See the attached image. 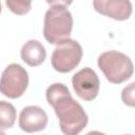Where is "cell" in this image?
I'll return each instance as SVG.
<instances>
[{
	"label": "cell",
	"mask_w": 135,
	"mask_h": 135,
	"mask_svg": "<svg viewBox=\"0 0 135 135\" xmlns=\"http://www.w3.org/2000/svg\"><path fill=\"white\" fill-rule=\"evenodd\" d=\"M46 100L54 108L62 133L77 135L86 127L89 120L86 113L64 84H51L46 89Z\"/></svg>",
	"instance_id": "1"
},
{
	"label": "cell",
	"mask_w": 135,
	"mask_h": 135,
	"mask_svg": "<svg viewBox=\"0 0 135 135\" xmlns=\"http://www.w3.org/2000/svg\"><path fill=\"white\" fill-rule=\"evenodd\" d=\"M73 30V17L63 5L51 6L44 16L43 36L52 44H58L68 39Z\"/></svg>",
	"instance_id": "2"
},
{
	"label": "cell",
	"mask_w": 135,
	"mask_h": 135,
	"mask_svg": "<svg viewBox=\"0 0 135 135\" xmlns=\"http://www.w3.org/2000/svg\"><path fill=\"white\" fill-rule=\"evenodd\" d=\"M97 64L105 78L115 84L122 83L131 78L134 71L132 60L126 54L117 51L102 53L98 57Z\"/></svg>",
	"instance_id": "3"
},
{
	"label": "cell",
	"mask_w": 135,
	"mask_h": 135,
	"mask_svg": "<svg viewBox=\"0 0 135 135\" xmlns=\"http://www.w3.org/2000/svg\"><path fill=\"white\" fill-rule=\"evenodd\" d=\"M81 45L73 39H65L57 44L52 54V66L59 73H69L74 70L82 58Z\"/></svg>",
	"instance_id": "4"
},
{
	"label": "cell",
	"mask_w": 135,
	"mask_h": 135,
	"mask_svg": "<svg viewBox=\"0 0 135 135\" xmlns=\"http://www.w3.org/2000/svg\"><path fill=\"white\" fill-rule=\"evenodd\" d=\"M28 85L27 72L17 63L7 65L0 78V93L4 96L16 99L23 95Z\"/></svg>",
	"instance_id": "5"
},
{
	"label": "cell",
	"mask_w": 135,
	"mask_h": 135,
	"mask_svg": "<svg viewBox=\"0 0 135 135\" xmlns=\"http://www.w3.org/2000/svg\"><path fill=\"white\" fill-rule=\"evenodd\" d=\"M72 84L77 96L84 101H92L99 92V78L94 70L84 68L72 77Z\"/></svg>",
	"instance_id": "6"
},
{
	"label": "cell",
	"mask_w": 135,
	"mask_h": 135,
	"mask_svg": "<svg viewBox=\"0 0 135 135\" xmlns=\"http://www.w3.org/2000/svg\"><path fill=\"white\" fill-rule=\"evenodd\" d=\"M93 5L96 12L115 20H127L132 14L130 0H94Z\"/></svg>",
	"instance_id": "7"
},
{
	"label": "cell",
	"mask_w": 135,
	"mask_h": 135,
	"mask_svg": "<svg viewBox=\"0 0 135 135\" xmlns=\"http://www.w3.org/2000/svg\"><path fill=\"white\" fill-rule=\"evenodd\" d=\"M47 115L44 110L37 105H28L21 110L19 115V127L27 133L38 132L45 129Z\"/></svg>",
	"instance_id": "8"
},
{
	"label": "cell",
	"mask_w": 135,
	"mask_h": 135,
	"mask_svg": "<svg viewBox=\"0 0 135 135\" xmlns=\"http://www.w3.org/2000/svg\"><path fill=\"white\" fill-rule=\"evenodd\" d=\"M20 55L21 59L30 66H38L45 60L46 51L38 40H28L23 44Z\"/></svg>",
	"instance_id": "9"
},
{
	"label": "cell",
	"mask_w": 135,
	"mask_h": 135,
	"mask_svg": "<svg viewBox=\"0 0 135 135\" xmlns=\"http://www.w3.org/2000/svg\"><path fill=\"white\" fill-rule=\"evenodd\" d=\"M16 120L15 107L6 101L0 100V130H6L14 126Z\"/></svg>",
	"instance_id": "10"
},
{
	"label": "cell",
	"mask_w": 135,
	"mask_h": 135,
	"mask_svg": "<svg viewBox=\"0 0 135 135\" xmlns=\"http://www.w3.org/2000/svg\"><path fill=\"white\" fill-rule=\"evenodd\" d=\"M6 6L16 15L27 14L32 8V0H5Z\"/></svg>",
	"instance_id": "11"
},
{
	"label": "cell",
	"mask_w": 135,
	"mask_h": 135,
	"mask_svg": "<svg viewBox=\"0 0 135 135\" xmlns=\"http://www.w3.org/2000/svg\"><path fill=\"white\" fill-rule=\"evenodd\" d=\"M134 82H131L128 86H126L122 90L121 93V99L123 101L124 104L130 105V107H134Z\"/></svg>",
	"instance_id": "12"
},
{
	"label": "cell",
	"mask_w": 135,
	"mask_h": 135,
	"mask_svg": "<svg viewBox=\"0 0 135 135\" xmlns=\"http://www.w3.org/2000/svg\"><path fill=\"white\" fill-rule=\"evenodd\" d=\"M47 4H50L51 6L53 5H63V6H69L73 0H45Z\"/></svg>",
	"instance_id": "13"
},
{
	"label": "cell",
	"mask_w": 135,
	"mask_h": 135,
	"mask_svg": "<svg viewBox=\"0 0 135 135\" xmlns=\"http://www.w3.org/2000/svg\"><path fill=\"white\" fill-rule=\"evenodd\" d=\"M1 9H2V7H1V2H0V13H1Z\"/></svg>",
	"instance_id": "14"
}]
</instances>
